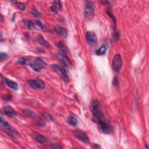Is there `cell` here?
<instances>
[{
  "mask_svg": "<svg viewBox=\"0 0 149 149\" xmlns=\"http://www.w3.org/2000/svg\"><path fill=\"white\" fill-rule=\"evenodd\" d=\"M29 65L30 67L36 72H40L44 67L46 65V63L44 61L42 60L40 58H36L34 61H33L29 63Z\"/></svg>",
  "mask_w": 149,
  "mask_h": 149,
  "instance_id": "1",
  "label": "cell"
},
{
  "mask_svg": "<svg viewBox=\"0 0 149 149\" xmlns=\"http://www.w3.org/2000/svg\"><path fill=\"white\" fill-rule=\"evenodd\" d=\"M0 122H1V127L3 128L5 131L8 134L11 135H15L17 134L18 133L15 129H13L12 128L11 126L8 122H7L5 120H4L3 118H1V120H0Z\"/></svg>",
  "mask_w": 149,
  "mask_h": 149,
  "instance_id": "2",
  "label": "cell"
},
{
  "mask_svg": "<svg viewBox=\"0 0 149 149\" xmlns=\"http://www.w3.org/2000/svg\"><path fill=\"white\" fill-rule=\"evenodd\" d=\"M94 15V8L93 5L89 2H87L85 8V15L87 19H92Z\"/></svg>",
  "mask_w": 149,
  "mask_h": 149,
  "instance_id": "3",
  "label": "cell"
},
{
  "mask_svg": "<svg viewBox=\"0 0 149 149\" xmlns=\"http://www.w3.org/2000/svg\"><path fill=\"white\" fill-rule=\"evenodd\" d=\"M122 65V59L120 54H116L113 58V67L114 71L118 72Z\"/></svg>",
  "mask_w": 149,
  "mask_h": 149,
  "instance_id": "4",
  "label": "cell"
},
{
  "mask_svg": "<svg viewBox=\"0 0 149 149\" xmlns=\"http://www.w3.org/2000/svg\"><path fill=\"white\" fill-rule=\"evenodd\" d=\"M51 67L53 68L54 70H55L57 72H59V73L61 74V76L62 78L65 81L68 82L69 81V77L68 75V73L66 71V70L62 66H60V65H53Z\"/></svg>",
  "mask_w": 149,
  "mask_h": 149,
  "instance_id": "5",
  "label": "cell"
},
{
  "mask_svg": "<svg viewBox=\"0 0 149 149\" xmlns=\"http://www.w3.org/2000/svg\"><path fill=\"white\" fill-rule=\"evenodd\" d=\"M28 83L30 87L34 89H43L45 87V84L41 80H29Z\"/></svg>",
  "mask_w": 149,
  "mask_h": 149,
  "instance_id": "6",
  "label": "cell"
},
{
  "mask_svg": "<svg viewBox=\"0 0 149 149\" xmlns=\"http://www.w3.org/2000/svg\"><path fill=\"white\" fill-rule=\"evenodd\" d=\"M99 126V129L101 132L105 134H108L111 132L112 128L108 123L106 122L105 120H102L101 122L98 123Z\"/></svg>",
  "mask_w": 149,
  "mask_h": 149,
  "instance_id": "7",
  "label": "cell"
},
{
  "mask_svg": "<svg viewBox=\"0 0 149 149\" xmlns=\"http://www.w3.org/2000/svg\"><path fill=\"white\" fill-rule=\"evenodd\" d=\"M56 57L57 58V59L59 60L64 66L67 68H71L72 66V64L69 58L65 57L64 55L61 54H57L56 55Z\"/></svg>",
  "mask_w": 149,
  "mask_h": 149,
  "instance_id": "8",
  "label": "cell"
},
{
  "mask_svg": "<svg viewBox=\"0 0 149 149\" xmlns=\"http://www.w3.org/2000/svg\"><path fill=\"white\" fill-rule=\"evenodd\" d=\"M1 111V113L2 114L8 115L9 116H11V117L16 115V113L15 111L10 106L4 107V108L2 109Z\"/></svg>",
  "mask_w": 149,
  "mask_h": 149,
  "instance_id": "9",
  "label": "cell"
},
{
  "mask_svg": "<svg viewBox=\"0 0 149 149\" xmlns=\"http://www.w3.org/2000/svg\"><path fill=\"white\" fill-rule=\"evenodd\" d=\"M90 109L93 114H94L101 111V110H100V105L99 101L97 100H93L92 102V103H91Z\"/></svg>",
  "mask_w": 149,
  "mask_h": 149,
  "instance_id": "10",
  "label": "cell"
},
{
  "mask_svg": "<svg viewBox=\"0 0 149 149\" xmlns=\"http://www.w3.org/2000/svg\"><path fill=\"white\" fill-rule=\"evenodd\" d=\"M74 136H75L79 140H80V141L83 142V143L86 144L89 143V139H88V137H87V135L83 132L79 131L76 132L74 133Z\"/></svg>",
  "mask_w": 149,
  "mask_h": 149,
  "instance_id": "11",
  "label": "cell"
},
{
  "mask_svg": "<svg viewBox=\"0 0 149 149\" xmlns=\"http://www.w3.org/2000/svg\"><path fill=\"white\" fill-rule=\"evenodd\" d=\"M86 39L88 43L90 44H94L97 42V36L93 32H88L86 33Z\"/></svg>",
  "mask_w": 149,
  "mask_h": 149,
  "instance_id": "12",
  "label": "cell"
},
{
  "mask_svg": "<svg viewBox=\"0 0 149 149\" xmlns=\"http://www.w3.org/2000/svg\"><path fill=\"white\" fill-rule=\"evenodd\" d=\"M55 32L59 34L60 36H62L64 37H66L68 36V32L67 30L65 29L64 27L62 26H56L54 27Z\"/></svg>",
  "mask_w": 149,
  "mask_h": 149,
  "instance_id": "13",
  "label": "cell"
},
{
  "mask_svg": "<svg viewBox=\"0 0 149 149\" xmlns=\"http://www.w3.org/2000/svg\"><path fill=\"white\" fill-rule=\"evenodd\" d=\"M36 40L37 41L39 42V43L42 46H43L44 47L47 48H50V44H49L48 42L47 41H46V40L44 39V37L41 36V35H38V36L36 37Z\"/></svg>",
  "mask_w": 149,
  "mask_h": 149,
  "instance_id": "14",
  "label": "cell"
},
{
  "mask_svg": "<svg viewBox=\"0 0 149 149\" xmlns=\"http://www.w3.org/2000/svg\"><path fill=\"white\" fill-rule=\"evenodd\" d=\"M34 139L36 141L43 144H46L47 142V139L46 137L44 136L43 135L39 133H36L34 135Z\"/></svg>",
  "mask_w": 149,
  "mask_h": 149,
  "instance_id": "15",
  "label": "cell"
},
{
  "mask_svg": "<svg viewBox=\"0 0 149 149\" xmlns=\"http://www.w3.org/2000/svg\"><path fill=\"white\" fill-rule=\"evenodd\" d=\"M5 81L6 85L8 86L9 88H12L14 90H18V84L13 81H12L9 80L8 79H5Z\"/></svg>",
  "mask_w": 149,
  "mask_h": 149,
  "instance_id": "16",
  "label": "cell"
},
{
  "mask_svg": "<svg viewBox=\"0 0 149 149\" xmlns=\"http://www.w3.org/2000/svg\"><path fill=\"white\" fill-rule=\"evenodd\" d=\"M23 23H24V26L26 29L28 30H32L34 28V23L31 22L30 20H25Z\"/></svg>",
  "mask_w": 149,
  "mask_h": 149,
  "instance_id": "17",
  "label": "cell"
},
{
  "mask_svg": "<svg viewBox=\"0 0 149 149\" xmlns=\"http://www.w3.org/2000/svg\"><path fill=\"white\" fill-rule=\"evenodd\" d=\"M57 46L58 47V48L59 49V50L63 52L64 53L66 54L68 53V48L66 47V46H65V44L62 43V41H59L57 44Z\"/></svg>",
  "mask_w": 149,
  "mask_h": 149,
  "instance_id": "18",
  "label": "cell"
},
{
  "mask_svg": "<svg viewBox=\"0 0 149 149\" xmlns=\"http://www.w3.org/2000/svg\"><path fill=\"white\" fill-rule=\"evenodd\" d=\"M68 122L70 125L73 126H75L78 123V120L75 117L72 116H69L68 118Z\"/></svg>",
  "mask_w": 149,
  "mask_h": 149,
  "instance_id": "19",
  "label": "cell"
},
{
  "mask_svg": "<svg viewBox=\"0 0 149 149\" xmlns=\"http://www.w3.org/2000/svg\"><path fill=\"white\" fill-rule=\"evenodd\" d=\"M107 48L104 46H101L99 49L95 51V54L98 55H103L106 54Z\"/></svg>",
  "mask_w": 149,
  "mask_h": 149,
  "instance_id": "20",
  "label": "cell"
},
{
  "mask_svg": "<svg viewBox=\"0 0 149 149\" xmlns=\"http://www.w3.org/2000/svg\"><path fill=\"white\" fill-rule=\"evenodd\" d=\"M34 122L35 123H36L37 125H39V126L40 127H44V126H45V124H44V123L43 122V121H41V119L39 118L38 116H36V118H34Z\"/></svg>",
  "mask_w": 149,
  "mask_h": 149,
  "instance_id": "21",
  "label": "cell"
},
{
  "mask_svg": "<svg viewBox=\"0 0 149 149\" xmlns=\"http://www.w3.org/2000/svg\"><path fill=\"white\" fill-rule=\"evenodd\" d=\"M25 113L27 114V115H29V116L32 118H36L37 115H36V114H35L33 111H32V110H30L29 109H25Z\"/></svg>",
  "mask_w": 149,
  "mask_h": 149,
  "instance_id": "22",
  "label": "cell"
},
{
  "mask_svg": "<svg viewBox=\"0 0 149 149\" xmlns=\"http://www.w3.org/2000/svg\"><path fill=\"white\" fill-rule=\"evenodd\" d=\"M30 12H31V13L35 16V17H36V18L40 17L41 14H40V12L37 10V9L34 8H32L31 9V10H30Z\"/></svg>",
  "mask_w": 149,
  "mask_h": 149,
  "instance_id": "23",
  "label": "cell"
},
{
  "mask_svg": "<svg viewBox=\"0 0 149 149\" xmlns=\"http://www.w3.org/2000/svg\"><path fill=\"white\" fill-rule=\"evenodd\" d=\"M42 115L43 116V117L47 120L48 121H53L54 119L53 118V116H51L50 114L46 113V112H43V113H42Z\"/></svg>",
  "mask_w": 149,
  "mask_h": 149,
  "instance_id": "24",
  "label": "cell"
},
{
  "mask_svg": "<svg viewBox=\"0 0 149 149\" xmlns=\"http://www.w3.org/2000/svg\"><path fill=\"white\" fill-rule=\"evenodd\" d=\"M60 7L61 6L59 5H54L52 6L51 7V10H52L55 13H58V12L59 11V9H60Z\"/></svg>",
  "mask_w": 149,
  "mask_h": 149,
  "instance_id": "25",
  "label": "cell"
},
{
  "mask_svg": "<svg viewBox=\"0 0 149 149\" xmlns=\"http://www.w3.org/2000/svg\"><path fill=\"white\" fill-rule=\"evenodd\" d=\"M18 62L19 64H20L21 65H26L27 64V61L26 60L25 58H20L18 60Z\"/></svg>",
  "mask_w": 149,
  "mask_h": 149,
  "instance_id": "26",
  "label": "cell"
},
{
  "mask_svg": "<svg viewBox=\"0 0 149 149\" xmlns=\"http://www.w3.org/2000/svg\"><path fill=\"white\" fill-rule=\"evenodd\" d=\"M8 57V55L5 53H1L0 54V58H1V61H3L4 59H5Z\"/></svg>",
  "mask_w": 149,
  "mask_h": 149,
  "instance_id": "27",
  "label": "cell"
},
{
  "mask_svg": "<svg viewBox=\"0 0 149 149\" xmlns=\"http://www.w3.org/2000/svg\"><path fill=\"white\" fill-rule=\"evenodd\" d=\"M18 8H19V9H20V10H21V11L25 10V4H23V3H21V2H19V3L18 5Z\"/></svg>",
  "mask_w": 149,
  "mask_h": 149,
  "instance_id": "28",
  "label": "cell"
},
{
  "mask_svg": "<svg viewBox=\"0 0 149 149\" xmlns=\"http://www.w3.org/2000/svg\"><path fill=\"white\" fill-rule=\"evenodd\" d=\"M35 23H36V25H37V26H39L41 28V29H44V25L43 24V23H42L40 21V20H36V21H35Z\"/></svg>",
  "mask_w": 149,
  "mask_h": 149,
  "instance_id": "29",
  "label": "cell"
},
{
  "mask_svg": "<svg viewBox=\"0 0 149 149\" xmlns=\"http://www.w3.org/2000/svg\"><path fill=\"white\" fill-rule=\"evenodd\" d=\"M118 78L115 77V78H114V80H113V84L115 86H117L118 85Z\"/></svg>",
  "mask_w": 149,
  "mask_h": 149,
  "instance_id": "30",
  "label": "cell"
},
{
  "mask_svg": "<svg viewBox=\"0 0 149 149\" xmlns=\"http://www.w3.org/2000/svg\"><path fill=\"white\" fill-rule=\"evenodd\" d=\"M4 99L9 100L12 99V95L11 94H6L4 96Z\"/></svg>",
  "mask_w": 149,
  "mask_h": 149,
  "instance_id": "31",
  "label": "cell"
},
{
  "mask_svg": "<svg viewBox=\"0 0 149 149\" xmlns=\"http://www.w3.org/2000/svg\"><path fill=\"white\" fill-rule=\"evenodd\" d=\"M51 148H62V147L61 146H58V145H56V146H51Z\"/></svg>",
  "mask_w": 149,
  "mask_h": 149,
  "instance_id": "32",
  "label": "cell"
},
{
  "mask_svg": "<svg viewBox=\"0 0 149 149\" xmlns=\"http://www.w3.org/2000/svg\"><path fill=\"white\" fill-rule=\"evenodd\" d=\"M54 4L55 5H57L61 6V2L59 1H54Z\"/></svg>",
  "mask_w": 149,
  "mask_h": 149,
  "instance_id": "33",
  "label": "cell"
}]
</instances>
